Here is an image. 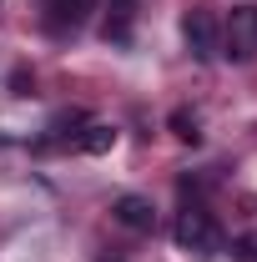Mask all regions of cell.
Wrapping results in <instances>:
<instances>
[{
	"label": "cell",
	"instance_id": "cell-2",
	"mask_svg": "<svg viewBox=\"0 0 257 262\" xmlns=\"http://www.w3.org/2000/svg\"><path fill=\"white\" fill-rule=\"evenodd\" d=\"M182 35H187V51H192L197 61H212L222 46H217V20H212V10H187L182 15Z\"/></svg>",
	"mask_w": 257,
	"mask_h": 262
},
{
	"label": "cell",
	"instance_id": "cell-7",
	"mask_svg": "<svg viewBox=\"0 0 257 262\" xmlns=\"http://www.w3.org/2000/svg\"><path fill=\"white\" fill-rule=\"evenodd\" d=\"M91 10H96V0H51V15H56L61 26H81Z\"/></svg>",
	"mask_w": 257,
	"mask_h": 262
},
{
	"label": "cell",
	"instance_id": "cell-5",
	"mask_svg": "<svg viewBox=\"0 0 257 262\" xmlns=\"http://www.w3.org/2000/svg\"><path fill=\"white\" fill-rule=\"evenodd\" d=\"M131 20H136V0H111V15H106L101 35L116 40V46H126L131 40Z\"/></svg>",
	"mask_w": 257,
	"mask_h": 262
},
{
	"label": "cell",
	"instance_id": "cell-1",
	"mask_svg": "<svg viewBox=\"0 0 257 262\" xmlns=\"http://www.w3.org/2000/svg\"><path fill=\"white\" fill-rule=\"evenodd\" d=\"M177 247H182L187 257H197V262H212L227 242H222V227H217L202 207H187V212L177 217Z\"/></svg>",
	"mask_w": 257,
	"mask_h": 262
},
{
	"label": "cell",
	"instance_id": "cell-9",
	"mask_svg": "<svg viewBox=\"0 0 257 262\" xmlns=\"http://www.w3.org/2000/svg\"><path fill=\"white\" fill-rule=\"evenodd\" d=\"M232 257H237V262H257V232H252V237H237V242H232Z\"/></svg>",
	"mask_w": 257,
	"mask_h": 262
},
{
	"label": "cell",
	"instance_id": "cell-4",
	"mask_svg": "<svg viewBox=\"0 0 257 262\" xmlns=\"http://www.w3.org/2000/svg\"><path fill=\"white\" fill-rule=\"evenodd\" d=\"M111 217H116L121 227H131V232H152V222H157L152 202H146V196H136V192L116 196V202H111Z\"/></svg>",
	"mask_w": 257,
	"mask_h": 262
},
{
	"label": "cell",
	"instance_id": "cell-8",
	"mask_svg": "<svg viewBox=\"0 0 257 262\" xmlns=\"http://www.w3.org/2000/svg\"><path fill=\"white\" fill-rule=\"evenodd\" d=\"M172 136H177V141H202V126H197V116L192 111H172Z\"/></svg>",
	"mask_w": 257,
	"mask_h": 262
},
{
	"label": "cell",
	"instance_id": "cell-6",
	"mask_svg": "<svg viewBox=\"0 0 257 262\" xmlns=\"http://www.w3.org/2000/svg\"><path fill=\"white\" fill-rule=\"evenodd\" d=\"M111 146H116V126H106V121H91V126L81 131V151L101 157V151H111Z\"/></svg>",
	"mask_w": 257,
	"mask_h": 262
},
{
	"label": "cell",
	"instance_id": "cell-3",
	"mask_svg": "<svg viewBox=\"0 0 257 262\" xmlns=\"http://www.w3.org/2000/svg\"><path fill=\"white\" fill-rule=\"evenodd\" d=\"M227 56H237V61H252V56H257V10H252V5L232 10V26H227Z\"/></svg>",
	"mask_w": 257,
	"mask_h": 262
}]
</instances>
